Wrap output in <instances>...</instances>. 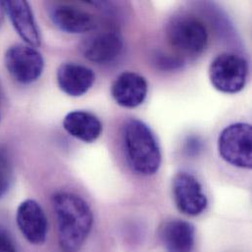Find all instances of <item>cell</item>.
<instances>
[{
    "instance_id": "20",
    "label": "cell",
    "mask_w": 252,
    "mask_h": 252,
    "mask_svg": "<svg viewBox=\"0 0 252 252\" xmlns=\"http://www.w3.org/2000/svg\"><path fill=\"white\" fill-rule=\"evenodd\" d=\"M0 119H1V116H0Z\"/></svg>"
},
{
    "instance_id": "10",
    "label": "cell",
    "mask_w": 252,
    "mask_h": 252,
    "mask_svg": "<svg viewBox=\"0 0 252 252\" xmlns=\"http://www.w3.org/2000/svg\"><path fill=\"white\" fill-rule=\"evenodd\" d=\"M148 92L146 80L134 72H123L114 81L111 94L115 102L125 108H135L143 103Z\"/></svg>"
},
{
    "instance_id": "7",
    "label": "cell",
    "mask_w": 252,
    "mask_h": 252,
    "mask_svg": "<svg viewBox=\"0 0 252 252\" xmlns=\"http://www.w3.org/2000/svg\"><path fill=\"white\" fill-rule=\"evenodd\" d=\"M173 196L178 209L188 216H198L208 200L198 180L188 172H180L173 179Z\"/></svg>"
},
{
    "instance_id": "17",
    "label": "cell",
    "mask_w": 252,
    "mask_h": 252,
    "mask_svg": "<svg viewBox=\"0 0 252 252\" xmlns=\"http://www.w3.org/2000/svg\"><path fill=\"white\" fill-rule=\"evenodd\" d=\"M155 63H156V66H158L163 70H172V69L174 70V69L180 68L184 64V61L180 57L162 53V54H157Z\"/></svg>"
},
{
    "instance_id": "13",
    "label": "cell",
    "mask_w": 252,
    "mask_h": 252,
    "mask_svg": "<svg viewBox=\"0 0 252 252\" xmlns=\"http://www.w3.org/2000/svg\"><path fill=\"white\" fill-rule=\"evenodd\" d=\"M50 19L60 31L72 34L86 33L96 28L94 15L70 5H56L50 12Z\"/></svg>"
},
{
    "instance_id": "16",
    "label": "cell",
    "mask_w": 252,
    "mask_h": 252,
    "mask_svg": "<svg viewBox=\"0 0 252 252\" xmlns=\"http://www.w3.org/2000/svg\"><path fill=\"white\" fill-rule=\"evenodd\" d=\"M13 178L11 160L5 148L0 146V198L8 191Z\"/></svg>"
},
{
    "instance_id": "18",
    "label": "cell",
    "mask_w": 252,
    "mask_h": 252,
    "mask_svg": "<svg viewBox=\"0 0 252 252\" xmlns=\"http://www.w3.org/2000/svg\"><path fill=\"white\" fill-rule=\"evenodd\" d=\"M0 252H17L11 240L2 233H0Z\"/></svg>"
},
{
    "instance_id": "15",
    "label": "cell",
    "mask_w": 252,
    "mask_h": 252,
    "mask_svg": "<svg viewBox=\"0 0 252 252\" xmlns=\"http://www.w3.org/2000/svg\"><path fill=\"white\" fill-rule=\"evenodd\" d=\"M63 127L73 137L88 143L95 141L102 132L100 120L94 114L84 110L68 113L63 120Z\"/></svg>"
},
{
    "instance_id": "14",
    "label": "cell",
    "mask_w": 252,
    "mask_h": 252,
    "mask_svg": "<svg viewBox=\"0 0 252 252\" xmlns=\"http://www.w3.org/2000/svg\"><path fill=\"white\" fill-rule=\"evenodd\" d=\"M159 237L167 252H192L195 243L194 227L184 220L174 219L162 224Z\"/></svg>"
},
{
    "instance_id": "3",
    "label": "cell",
    "mask_w": 252,
    "mask_h": 252,
    "mask_svg": "<svg viewBox=\"0 0 252 252\" xmlns=\"http://www.w3.org/2000/svg\"><path fill=\"white\" fill-rule=\"evenodd\" d=\"M167 38L181 54L196 56L207 46L208 32L204 24L191 15L174 17L167 26Z\"/></svg>"
},
{
    "instance_id": "1",
    "label": "cell",
    "mask_w": 252,
    "mask_h": 252,
    "mask_svg": "<svg viewBox=\"0 0 252 252\" xmlns=\"http://www.w3.org/2000/svg\"><path fill=\"white\" fill-rule=\"evenodd\" d=\"M52 205L61 249L66 252H78L92 231L94 215L90 205L78 194L68 191L55 193Z\"/></svg>"
},
{
    "instance_id": "12",
    "label": "cell",
    "mask_w": 252,
    "mask_h": 252,
    "mask_svg": "<svg viewBox=\"0 0 252 252\" xmlns=\"http://www.w3.org/2000/svg\"><path fill=\"white\" fill-rule=\"evenodd\" d=\"M57 83L60 90L73 97L87 94L95 81L94 72L84 65L64 63L57 70Z\"/></svg>"
},
{
    "instance_id": "5",
    "label": "cell",
    "mask_w": 252,
    "mask_h": 252,
    "mask_svg": "<svg viewBox=\"0 0 252 252\" xmlns=\"http://www.w3.org/2000/svg\"><path fill=\"white\" fill-rule=\"evenodd\" d=\"M221 157L232 166L242 169L252 167V126L235 123L225 127L218 139Z\"/></svg>"
},
{
    "instance_id": "9",
    "label": "cell",
    "mask_w": 252,
    "mask_h": 252,
    "mask_svg": "<svg viewBox=\"0 0 252 252\" xmlns=\"http://www.w3.org/2000/svg\"><path fill=\"white\" fill-rule=\"evenodd\" d=\"M17 225L26 238L32 245H42L47 234V219L41 206L32 199H27L17 210Z\"/></svg>"
},
{
    "instance_id": "6",
    "label": "cell",
    "mask_w": 252,
    "mask_h": 252,
    "mask_svg": "<svg viewBox=\"0 0 252 252\" xmlns=\"http://www.w3.org/2000/svg\"><path fill=\"white\" fill-rule=\"evenodd\" d=\"M4 62L10 76L23 85L36 82L44 69L41 53L28 44L19 43L10 46L6 50Z\"/></svg>"
},
{
    "instance_id": "8",
    "label": "cell",
    "mask_w": 252,
    "mask_h": 252,
    "mask_svg": "<svg viewBox=\"0 0 252 252\" xmlns=\"http://www.w3.org/2000/svg\"><path fill=\"white\" fill-rule=\"evenodd\" d=\"M80 47L84 57L89 61L106 64L120 56L124 47V40L118 32L104 31L87 36Z\"/></svg>"
},
{
    "instance_id": "11",
    "label": "cell",
    "mask_w": 252,
    "mask_h": 252,
    "mask_svg": "<svg viewBox=\"0 0 252 252\" xmlns=\"http://www.w3.org/2000/svg\"><path fill=\"white\" fill-rule=\"evenodd\" d=\"M5 12L21 38L32 47L40 46L39 30L35 23L32 10L27 1H4Z\"/></svg>"
},
{
    "instance_id": "2",
    "label": "cell",
    "mask_w": 252,
    "mask_h": 252,
    "mask_svg": "<svg viewBox=\"0 0 252 252\" xmlns=\"http://www.w3.org/2000/svg\"><path fill=\"white\" fill-rule=\"evenodd\" d=\"M122 142L129 168L141 176L154 175L161 165V150L158 141L144 122L130 118L122 129Z\"/></svg>"
},
{
    "instance_id": "4",
    "label": "cell",
    "mask_w": 252,
    "mask_h": 252,
    "mask_svg": "<svg viewBox=\"0 0 252 252\" xmlns=\"http://www.w3.org/2000/svg\"><path fill=\"white\" fill-rule=\"evenodd\" d=\"M249 75L248 61L239 54L225 52L211 62L209 78L213 87L224 94H238L244 90Z\"/></svg>"
},
{
    "instance_id": "19",
    "label": "cell",
    "mask_w": 252,
    "mask_h": 252,
    "mask_svg": "<svg viewBox=\"0 0 252 252\" xmlns=\"http://www.w3.org/2000/svg\"><path fill=\"white\" fill-rule=\"evenodd\" d=\"M4 13H5V6H4V1H0V25H1L2 21H3Z\"/></svg>"
}]
</instances>
